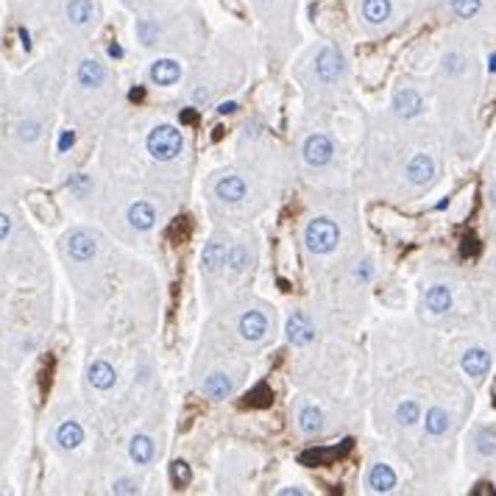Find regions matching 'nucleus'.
<instances>
[{
  "label": "nucleus",
  "instance_id": "nucleus-1",
  "mask_svg": "<svg viewBox=\"0 0 496 496\" xmlns=\"http://www.w3.org/2000/svg\"><path fill=\"white\" fill-rule=\"evenodd\" d=\"M182 134L173 129V126H156L151 134H148V151L153 159L159 162H171L182 153Z\"/></svg>",
  "mask_w": 496,
  "mask_h": 496
},
{
  "label": "nucleus",
  "instance_id": "nucleus-2",
  "mask_svg": "<svg viewBox=\"0 0 496 496\" xmlns=\"http://www.w3.org/2000/svg\"><path fill=\"white\" fill-rule=\"evenodd\" d=\"M338 237H340V232H338V226H335L332 221H329V218H318V221H312V223L307 226L304 243H307L310 251L326 254V251H332V248L338 245Z\"/></svg>",
  "mask_w": 496,
  "mask_h": 496
},
{
  "label": "nucleus",
  "instance_id": "nucleus-3",
  "mask_svg": "<svg viewBox=\"0 0 496 496\" xmlns=\"http://www.w3.org/2000/svg\"><path fill=\"white\" fill-rule=\"evenodd\" d=\"M67 254L75 260V262H90L95 254H98V243L90 232L84 229H78V232H70L67 234Z\"/></svg>",
  "mask_w": 496,
  "mask_h": 496
},
{
  "label": "nucleus",
  "instance_id": "nucleus-4",
  "mask_svg": "<svg viewBox=\"0 0 496 496\" xmlns=\"http://www.w3.org/2000/svg\"><path fill=\"white\" fill-rule=\"evenodd\" d=\"M315 73L321 81H326V84H332V81L340 78L343 73V56L332 48H323L318 56H315Z\"/></svg>",
  "mask_w": 496,
  "mask_h": 496
},
{
  "label": "nucleus",
  "instance_id": "nucleus-5",
  "mask_svg": "<svg viewBox=\"0 0 496 496\" xmlns=\"http://www.w3.org/2000/svg\"><path fill=\"white\" fill-rule=\"evenodd\" d=\"M332 153H335V145H332V140L323 137V134H315V137H310L304 142V159L310 164H315V168L326 164L329 159H332Z\"/></svg>",
  "mask_w": 496,
  "mask_h": 496
},
{
  "label": "nucleus",
  "instance_id": "nucleus-6",
  "mask_svg": "<svg viewBox=\"0 0 496 496\" xmlns=\"http://www.w3.org/2000/svg\"><path fill=\"white\" fill-rule=\"evenodd\" d=\"M312 338H315V326L310 323L307 315L296 312L290 321H287V340L293 346H307V343H312Z\"/></svg>",
  "mask_w": 496,
  "mask_h": 496
},
{
  "label": "nucleus",
  "instance_id": "nucleus-7",
  "mask_svg": "<svg viewBox=\"0 0 496 496\" xmlns=\"http://www.w3.org/2000/svg\"><path fill=\"white\" fill-rule=\"evenodd\" d=\"M179 78H182V67L173 59H156L151 64V81H153V84H159V87H171V84H176Z\"/></svg>",
  "mask_w": 496,
  "mask_h": 496
},
{
  "label": "nucleus",
  "instance_id": "nucleus-8",
  "mask_svg": "<svg viewBox=\"0 0 496 496\" xmlns=\"http://www.w3.org/2000/svg\"><path fill=\"white\" fill-rule=\"evenodd\" d=\"M103 81H106V70H103L101 62L84 59V62L78 64V84H81V87L98 90V87H103Z\"/></svg>",
  "mask_w": 496,
  "mask_h": 496
},
{
  "label": "nucleus",
  "instance_id": "nucleus-9",
  "mask_svg": "<svg viewBox=\"0 0 496 496\" xmlns=\"http://www.w3.org/2000/svg\"><path fill=\"white\" fill-rule=\"evenodd\" d=\"M432 176H435V162H432L430 156L419 153V156L410 159V164H407V179H410L412 184H427Z\"/></svg>",
  "mask_w": 496,
  "mask_h": 496
},
{
  "label": "nucleus",
  "instance_id": "nucleus-10",
  "mask_svg": "<svg viewBox=\"0 0 496 496\" xmlns=\"http://www.w3.org/2000/svg\"><path fill=\"white\" fill-rule=\"evenodd\" d=\"M268 332V318L262 315V312H245L243 318H240V335L245 338V340H260L262 335Z\"/></svg>",
  "mask_w": 496,
  "mask_h": 496
},
{
  "label": "nucleus",
  "instance_id": "nucleus-11",
  "mask_svg": "<svg viewBox=\"0 0 496 496\" xmlns=\"http://www.w3.org/2000/svg\"><path fill=\"white\" fill-rule=\"evenodd\" d=\"M463 371L469 377H485L488 374V368H491V354L485 349H469L463 354Z\"/></svg>",
  "mask_w": 496,
  "mask_h": 496
},
{
  "label": "nucleus",
  "instance_id": "nucleus-12",
  "mask_svg": "<svg viewBox=\"0 0 496 496\" xmlns=\"http://www.w3.org/2000/svg\"><path fill=\"white\" fill-rule=\"evenodd\" d=\"M393 109L399 117H416L421 112V95L412 90H399L393 95Z\"/></svg>",
  "mask_w": 496,
  "mask_h": 496
},
{
  "label": "nucleus",
  "instance_id": "nucleus-13",
  "mask_svg": "<svg viewBox=\"0 0 496 496\" xmlns=\"http://www.w3.org/2000/svg\"><path fill=\"white\" fill-rule=\"evenodd\" d=\"M87 377H90L92 388H98V390H109V388L114 385V380H117V374H114V368H112L109 362H103V360H95V362L90 365V371H87Z\"/></svg>",
  "mask_w": 496,
  "mask_h": 496
},
{
  "label": "nucleus",
  "instance_id": "nucleus-14",
  "mask_svg": "<svg viewBox=\"0 0 496 496\" xmlns=\"http://www.w3.org/2000/svg\"><path fill=\"white\" fill-rule=\"evenodd\" d=\"M368 485H371V491H377V493L393 491V488H396V474H393V469L385 466V463L374 466V469H371V474H368Z\"/></svg>",
  "mask_w": 496,
  "mask_h": 496
},
{
  "label": "nucleus",
  "instance_id": "nucleus-15",
  "mask_svg": "<svg viewBox=\"0 0 496 496\" xmlns=\"http://www.w3.org/2000/svg\"><path fill=\"white\" fill-rule=\"evenodd\" d=\"M64 14L73 25H87L95 17V6H92V0H67Z\"/></svg>",
  "mask_w": 496,
  "mask_h": 496
},
{
  "label": "nucleus",
  "instance_id": "nucleus-16",
  "mask_svg": "<svg viewBox=\"0 0 496 496\" xmlns=\"http://www.w3.org/2000/svg\"><path fill=\"white\" fill-rule=\"evenodd\" d=\"M81 441H84V430H81L78 421H64L59 430H56V443L62 449H75Z\"/></svg>",
  "mask_w": 496,
  "mask_h": 496
},
{
  "label": "nucleus",
  "instance_id": "nucleus-17",
  "mask_svg": "<svg viewBox=\"0 0 496 496\" xmlns=\"http://www.w3.org/2000/svg\"><path fill=\"white\" fill-rule=\"evenodd\" d=\"M153 221H156V212H153V206L145 203V201H137L132 210H129V223H132L134 229H151Z\"/></svg>",
  "mask_w": 496,
  "mask_h": 496
},
{
  "label": "nucleus",
  "instance_id": "nucleus-18",
  "mask_svg": "<svg viewBox=\"0 0 496 496\" xmlns=\"http://www.w3.org/2000/svg\"><path fill=\"white\" fill-rule=\"evenodd\" d=\"M427 310H432V312H446L449 307H451V290L449 287H443V284H435V287H430L427 290Z\"/></svg>",
  "mask_w": 496,
  "mask_h": 496
},
{
  "label": "nucleus",
  "instance_id": "nucleus-19",
  "mask_svg": "<svg viewBox=\"0 0 496 496\" xmlns=\"http://www.w3.org/2000/svg\"><path fill=\"white\" fill-rule=\"evenodd\" d=\"M215 193H218V198H223V201H240V198L245 195V182H243L240 176H226V179L218 182Z\"/></svg>",
  "mask_w": 496,
  "mask_h": 496
},
{
  "label": "nucleus",
  "instance_id": "nucleus-20",
  "mask_svg": "<svg viewBox=\"0 0 496 496\" xmlns=\"http://www.w3.org/2000/svg\"><path fill=\"white\" fill-rule=\"evenodd\" d=\"M201 262H203V268L210 271V273H218L221 265H226V248H223L221 243H210V245L203 248Z\"/></svg>",
  "mask_w": 496,
  "mask_h": 496
},
{
  "label": "nucleus",
  "instance_id": "nucleus-21",
  "mask_svg": "<svg viewBox=\"0 0 496 496\" xmlns=\"http://www.w3.org/2000/svg\"><path fill=\"white\" fill-rule=\"evenodd\" d=\"M129 454H132V460L140 463V466L151 463V458H153V441L148 435H137L132 441V446H129Z\"/></svg>",
  "mask_w": 496,
  "mask_h": 496
},
{
  "label": "nucleus",
  "instance_id": "nucleus-22",
  "mask_svg": "<svg viewBox=\"0 0 496 496\" xmlns=\"http://www.w3.org/2000/svg\"><path fill=\"white\" fill-rule=\"evenodd\" d=\"M362 14L368 23H385L390 17V0H362Z\"/></svg>",
  "mask_w": 496,
  "mask_h": 496
},
{
  "label": "nucleus",
  "instance_id": "nucleus-23",
  "mask_svg": "<svg viewBox=\"0 0 496 496\" xmlns=\"http://www.w3.org/2000/svg\"><path fill=\"white\" fill-rule=\"evenodd\" d=\"M449 424H451V419H449V412H446V410L432 407V410L427 412L424 427H427V432H430V435H443V432L449 430Z\"/></svg>",
  "mask_w": 496,
  "mask_h": 496
},
{
  "label": "nucleus",
  "instance_id": "nucleus-24",
  "mask_svg": "<svg viewBox=\"0 0 496 496\" xmlns=\"http://www.w3.org/2000/svg\"><path fill=\"white\" fill-rule=\"evenodd\" d=\"M203 393L210 399H226L232 393V382L223 377V374H212L210 380L203 382Z\"/></svg>",
  "mask_w": 496,
  "mask_h": 496
},
{
  "label": "nucleus",
  "instance_id": "nucleus-25",
  "mask_svg": "<svg viewBox=\"0 0 496 496\" xmlns=\"http://www.w3.org/2000/svg\"><path fill=\"white\" fill-rule=\"evenodd\" d=\"M421 419V407L416 401H401L399 410H396V421L401 427H410V424H416Z\"/></svg>",
  "mask_w": 496,
  "mask_h": 496
},
{
  "label": "nucleus",
  "instance_id": "nucleus-26",
  "mask_svg": "<svg viewBox=\"0 0 496 496\" xmlns=\"http://www.w3.org/2000/svg\"><path fill=\"white\" fill-rule=\"evenodd\" d=\"M299 421H301V430L307 432V435H312V432H318L321 430V421H323V416H321V410H315V407H307L301 416H299Z\"/></svg>",
  "mask_w": 496,
  "mask_h": 496
},
{
  "label": "nucleus",
  "instance_id": "nucleus-27",
  "mask_svg": "<svg viewBox=\"0 0 496 496\" xmlns=\"http://www.w3.org/2000/svg\"><path fill=\"white\" fill-rule=\"evenodd\" d=\"M226 265H229L234 273L245 271V265H248V251H245L243 245H234L232 251H226Z\"/></svg>",
  "mask_w": 496,
  "mask_h": 496
},
{
  "label": "nucleus",
  "instance_id": "nucleus-28",
  "mask_svg": "<svg viewBox=\"0 0 496 496\" xmlns=\"http://www.w3.org/2000/svg\"><path fill=\"white\" fill-rule=\"evenodd\" d=\"M39 132H42V126H39L36 120H23L20 126H17V137H20L23 142H34V140H39Z\"/></svg>",
  "mask_w": 496,
  "mask_h": 496
},
{
  "label": "nucleus",
  "instance_id": "nucleus-29",
  "mask_svg": "<svg viewBox=\"0 0 496 496\" xmlns=\"http://www.w3.org/2000/svg\"><path fill=\"white\" fill-rule=\"evenodd\" d=\"M477 451L480 454H493L496 451V432L493 430H480L477 432Z\"/></svg>",
  "mask_w": 496,
  "mask_h": 496
},
{
  "label": "nucleus",
  "instance_id": "nucleus-30",
  "mask_svg": "<svg viewBox=\"0 0 496 496\" xmlns=\"http://www.w3.org/2000/svg\"><path fill=\"white\" fill-rule=\"evenodd\" d=\"M480 0H451V12L458 17H474L480 12Z\"/></svg>",
  "mask_w": 496,
  "mask_h": 496
},
{
  "label": "nucleus",
  "instance_id": "nucleus-31",
  "mask_svg": "<svg viewBox=\"0 0 496 496\" xmlns=\"http://www.w3.org/2000/svg\"><path fill=\"white\" fill-rule=\"evenodd\" d=\"M137 36L142 39L145 45H153V39L159 36V25L153 20H140L137 23Z\"/></svg>",
  "mask_w": 496,
  "mask_h": 496
},
{
  "label": "nucleus",
  "instance_id": "nucleus-32",
  "mask_svg": "<svg viewBox=\"0 0 496 496\" xmlns=\"http://www.w3.org/2000/svg\"><path fill=\"white\" fill-rule=\"evenodd\" d=\"M171 477H173V485H187L190 482V466L184 463V460H176L173 466H171Z\"/></svg>",
  "mask_w": 496,
  "mask_h": 496
},
{
  "label": "nucleus",
  "instance_id": "nucleus-33",
  "mask_svg": "<svg viewBox=\"0 0 496 496\" xmlns=\"http://www.w3.org/2000/svg\"><path fill=\"white\" fill-rule=\"evenodd\" d=\"M112 493H129V496H134V493H140V485L134 480H117L112 485Z\"/></svg>",
  "mask_w": 496,
  "mask_h": 496
},
{
  "label": "nucleus",
  "instance_id": "nucleus-34",
  "mask_svg": "<svg viewBox=\"0 0 496 496\" xmlns=\"http://www.w3.org/2000/svg\"><path fill=\"white\" fill-rule=\"evenodd\" d=\"M443 70H446V73H463V56L449 53V56L443 59Z\"/></svg>",
  "mask_w": 496,
  "mask_h": 496
},
{
  "label": "nucleus",
  "instance_id": "nucleus-35",
  "mask_svg": "<svg viewBox=\"0 0 496 496\" xmlns=\"http://www.w3.org/2000/svg\"><path fill=\"white\" fill-rule=\"evenodd\" d=\"M67 184H70V187H73V190H75V193H84V190H87V187H90V182H87V176H73V179H70V182H67Z\"/></svg>",
  "mask_w": 496,
  "mask_h": 496
},
{
  "label": "nucleus",
  "instance_id": "nucleus-36",
  "mask_svg": "<svg viewBox=\"0 0 496 496\" xmlns=\"http://www.w3.org/2000/svg\"><path fill=\"white\" fill-rule=\"evenodd\" d=\"M9 232H12V218L6 212H0V240H6Z\"/></svg>",
  "mask_w": 496,
  "mask_h": 496
},
{
  "label": "nucleus",
  "instance_id": "nucleus-37",
  "mask_svg": "<svg viewBox=\"0 0 496 496\" xmlns=\"http://www.w3.org/2000/svg\"><path fill=\"white\" fill-rule=\"evenodd\" d=\"M73 140H75V137H73V132H67V134H64V137H62V142H59V148H62V151H64V148H67V145H73Z\"/></svg>",
  "mask_w": 496,
  "mask_h": 496
},
{
  "label": "nucleus",
  "instance_id": "nucleus-38",
  "mask_svg": "<svg viewBox=\"0 0 496 496\" xmlns=\"http://www.w3.org/2000/svg\"><path fill=\"white\" fill-rule=\"evenodd\" d=\"M234 109H237V103H221V109H218V112H223V114H226V112H234Z\"/></svg>",
  "mask_w": 496,
  "mask_h": 496
},
{
  "label": "nucleus",
  "instance_id": "nucleus-39",
  "mask_svg": "<svg viewBox=\"0 0 496 496\" xmlns=\"http://www.w3.org/2000/svg\"><path fill=\"white\" fill-rule=\"evenodd\" d=\"M282 493H284V496H287V493H296V496H301V493H304V491H299V488H284V491H282Z\"/></svg>",
  "mask_w": 496,
  "mask_h": 496
},
{
  "label": "nucleus",
  "instance_id": "nucleus-40",
  "mask_svg": "<svg viewBox=\"0 0 496 496\" xmlns=\"http://www.w3.org/2000/svg\"><path fill=\"white\" fill-rule=\"evenodd\" d=\"M109 53H112V56H123V51H120L117 45H109Z\"/></svg>",
  "mask_w": 496,
  "mask_h": 496
},
{
  "label": "nucleus",
  "instance_id": "nucleus-41",
  "mask_svg": "<svg viewBox=\"0 0 496 496\" xmlns=\"http://www.w3.org/2000/svg\"><path fill=\"white\" fill-rule=\"evenodd\" d=\"M488 67H491V73H496V53L491 56V64H488Z\"/></svg>",
  "mask_w": 496,
  "mask_h": 496
},
{
  "label": "nucleus",
  "instance_id": "nucleus-42",
  "mask_svg": "<svg viewBox=\"0 0 496 496\" xmlns=\"http://www.w3.org/2000/svg\"><path fill=\"white\" fill-rule=\"evenodd\" d=\"M493 201H496V187H493Z\"/></svg>",
  "mask_w": 496,
  "mask_h": 496
}]
</instances>
